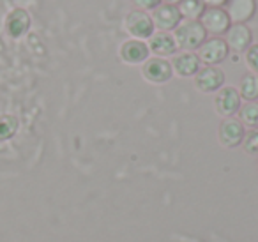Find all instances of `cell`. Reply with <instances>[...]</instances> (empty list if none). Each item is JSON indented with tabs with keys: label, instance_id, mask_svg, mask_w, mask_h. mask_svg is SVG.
Listing matches in <instances>:
<instances>
[{
	"label": "cell",
	"instance_id": "obj_1",
	"mask_svg": "<svg viewBox=\"0 0 258 242\" xmlns=\"http://www.w3.org/2000/svg\"><path fill=\"white\" fill-rule=\"evenodd\" d=\"M205 32L204 25L197 20H187L186 23H180L175 30V43L177 48H182L184 51H193L197 48H200L205 43Z\"/></svg>",
	"mask_w": 258,
	"mask_h": 242
},
{
	"label": "cell",
	"instance_id": "obj_2",
	"mask_svg": "<svg viewBox=\"0 0 258 242\" xmlns=\"http://www.w3.org/2000/svg\"><path fill=\"white\" fill-rule=\"evenodd\" d=\"M125 30L137 39H147L152 37L154 32V22L145 11H131L125 16Z\"/></svg>",
	"mask_w": 258,
	"mask_h": 242
},
{
	"label": "cell",
	"instance_id": "obj_3",
	"mask_svg": "<svg viewBox=\"0 0 258 242\" xmlns=\"http://www.w3.org/2000/svg\"><path fill=\"white\" fill-rule=\"evenodd\" d=\"M223 83H225V73L214 66H207L195 75V85L200 92H218L223 87Z\"/></svg>",
	"mask_w": 258,
	"mask_h": 242
},
{
	"label": "cell",
	"instance_id": "obj_4",
	"mask_svg": "<svg viewBox=\"0 0 258 242\" xmlns=\"http://www.w3.org/2000/svg\"><path fill=\"white\" fill-rule=\"evenodd\" d=\"M142 75L145 80H149L151 83H166L173 75L172 64L163 58H147L144 62V68H142Z\"/></svg>",
	"mask_w": 258,
	"mask_h": 242
},
{
	"label": "cell",
	"instance_id": "obj_5",
	"mask_svg": "<svg viewBox=\"0 0 258 242\" xmlns=\"http://www.w3.org/2000/svg\"><path fill=\"white\" fill-rule=\"evenodd\" d=\"M202 25H204L205 32H211L214 36H221L226 34L230 29V18L226 15V11H223L221 8H209L202 15Z\"/></svg>",
	"mask_w": 258,
	"mask_h": 242
},
{
	"label": "cell",
	"instance_id": "obj_6",
	"mask_svg": "<svg viewBox=\"0 0 258 242\" xmlns=\"http://www.w3.org/2000/svg\"><path fill=\"white\" fill-rule=\"evenodd\" d=\"M226 57H228V44H226V41L219 39V37L205 41L200 46V53H198L200 62H204V64H207V66L219 64V62H223Z\"/></svg>",
	"mask_w": 258,
	"mask_h": 242
},
{
	"label": "cell",
	"instance_id": "obj_7",
	"mask_svg": "<svg viewBox=\"0 0 258 242\" xmlns=\"http://www.w3.org/2000/svg\"><path fill=\"white\" fill-rule=\"evenodd\" d=\"M216 111L223 117L230 118L233 113L240 110V94L233 87H223L216 96Z\"/></svg>",
	"mask_w": 258,
	"mask_h": 242
},
{
	"label": "cell",
	"instance_id": "obj_8",
	"mask_svg": "<svg viewBox=\"0 0 258 242\" xmlns=\"http://www.w3.org/2000/svg\"><path fill=\"white\" fill-rule=\"evenodd\" d=\"M219 142L225 145L226 149H233V147L240 145L244 140V126L237 118H225L219 126Z\"/></svg>",
	"mask_w": 258,
	"mask_h": 242
},
{
	"label": "cell",
	"instance_id": "obj_9",
	"mask_svg": "<svg viewBox=\"0 0 258 242\" xmlns=\"http://www.w3.org/2000/svg\"><path fill=\"white\" fill-rule=\"evenodd\" d=\"M180 9L173 4H163L158 6L154 9V15H152V22L158 27L159 30H173L180 25Z\"/></svg>",
	"mask_w": 258,
	"mask_h": 242
},
{
	"label": "cell",
	"instance_id": "obj_10",
	"mask_svg": "<svg viewBox=\"0 0 258 242\" xmlns=\"http://www.w3.org/2000/svg\"><path fill=\"white\" fill-rule=\"evenodd\" d=\"M251 41H253V36H251V30L247 29L244 23H235L228 29L226 32V44L228 48H232L237 53H242V51H247V48L251 46Z\"/></svg>",
	"mask_w": 258,
	"mask_h": 242
},
{
	"label": "cell",
	"instance_id": "obj_11",
	"mask_svg": "<svg viewBox=\"0 0 258 242\" xmlns=\"http://www.w3.org/2000/svg\"><path fill=\"white\" fill-rule=\"evenodd\" d=\"M149 46L138 39L125 41L120 48V57L127 64H142L149 58Z\"/></svg>",
	"mask_w": 258,
	"mask_h": 242
},
{
	"label": "cell",
	"instance_id": "obj_12",
	"mask_svg": "<svg viewBox=\"0 0 258 242\" xmlns=\"http://www.w3.org/2000/svg\"><path fill=\"white\" fill-rule=\"evenodd\" d=\"M256 11L254 0H228V18L235 23H246L251 20Z\"/></svg>",
	"mask_w": 258,
	"mask_h": 242
},
{
	"label": "cell",
	"instance_id": "obj_13",
	"mask_svg": "<svg viewBox=\"0 0 258 242\" xmlns=\"http://www.w3.org/2000/svg\"><path fill=\"white\" fill-rule=\"evenodd\" d=\"M30 29V16L25 9H15L8 15L6 30L11 37H22Z\"/></svg>",
	"mask_w": 258,
	"mask_h": 242
},
{
	"label": "cell",
	"instance_id": "obj_14",
	"mask_svg": "<svg viewBox=\"0 0 258 242\" xmlns=\"http://www.w3.org/2000/svg\"><path fill=\"white\" fill-rule=\"evenodd\" d=\"M172 69H175V73L182 78H187V76H193L200 71V58L198 55L191 53V51H186V53H180L175 57L172 64Z\"/></svg>",
	"mask_w": 258,
	"mask_h": 242
},
{
	"label": "cell",
	"instance_id": "obj_15",
	"mask_svg": "<svg viewBox=\"0 0 258 242\" xmlns=\"http://www.w3.org/2000/svg\"><path fill=\"white\" fill-rule=\"evenodd\" d=\"M149 50L154 51L159 57H168V55H173L177 50V43L173 39V36L166 32H158L152 34L151 41H149Z\"/></svg>",
	"mask_w": 258,
	"mask_h": 242
},
{
	"label": "cell",
	"instance_id": "obj_16",
	"mask_svg": "<svg viewBox=\"0 0 258 242\" xmlns=\"http://www.w3.org/2000/svg\"><path fill=\"white\" fill-rule=\"evenodd\" d=\"M240 97L246 101H256L258 99V76L256 75H246L240 80Z\"/></svg>",
	"mask_w": 258,
	"mask_h": 242
},
{
	"label": "cell",
	"instance_id": "obj_17",
	"mask_svg": "<svg viewBox=\"0 0 258 242\" xmlns=\"http://www.w3.org/2000/svg\"><path fill=\"white\" fill-rule=\"evenodd\" d=\"M179 9H180V15L186 16L187 20H197L202 18V15H204L205 4L204 0H182Z\"/></svg>",
	"mask_w": 258,
	"mask_h": 242
},
{
	"label": "cell",
	"instance_id": "obj_18",
	"mask_svg": "<svg viewBox=\"0 0 258 242\" xmlns=\"http://www.w3.org/2000/svg\"><path fill=\"white\" fill-rule=\"evenodd\" d=\"M239 113H240V122H242V124L249 126V128H253V129L258 128V103L256 101L246 103L239 110Z\"/></svg>",
	"mask_w": 258,
	"mask_h": 242
},
{
	"label": "cell",
	"instance_id": "obj_19",
	"mask_svg": "<svg viewBox=\"0 0 258 242\" xmlns=\"http://www.w3.org/2000/svg\"><path fill=\"white\" fill-rule=\"evenodd\" d=\"M18 129V120L13 115L0 117V140H9Z\"/></svg>",
	"mask_w": 258,
	"mask_h": 242
},
{
	"label": "cell",
	"instance_id": "obj_20",
	"mask_svg": "<svg viewBox=\"0 0 258 242\" xmlns=\"http://www.w3.org/2000/svg\"><path fill=\"white\" fill-rule=\"evenodd\" d=\"M244 150L251 156H258V128L251 129L247 135H244Z\"/></svg>",
	"mask_w": 258,
	"mask_h": 242
},
{
	"label": "cell",
	"instance_id": "obj_21",
	"mask_svg": "<svg viewBox=\"0 0 258 242\" xmlns=\"http://www.w3.org/2000/svg\"><path fill=\"white\" fill-rule=\"evenodd\" d=\"M246 62L251 68V71H254L258 75V44L254 46H249L246 51Z\"/></svg>",
	"mask_w": 258,
	"mask_h": 242
},
{
	"label": "cell",
	"instance_id": "obj_22",
	"mask_svg": "<svg viewBox=\"0 0 258 242\" xmlns=\"http://www.w3.org/2000/svg\"><path fill=\"white\" fill-rule=\"evenodd\" d=\"M140 9H156L161 6V0H133Z\"/></svg>",
	"mask_w": 258,
	"mask_h": 242
},
{
	"label": "cell",
	"instance_id": "obj_23",
	"mask_svg": "<svg viewBox=\"0 0 258 242\" xmlns=\"http://www.w3.org/2000/svg\"><path fill=\"white\" fill-rule=\"evenodd\" d=\"M226 2H228V0H204V4H207L209 8H221Z\"/></svg>",
	"mask_w": 258,
	"mask_h": 242
},
{
	"label": "cell",
	"instance_id": "obj_24",
	"mask_svg": "<svg viewBox=\"0 0 258 242\" xmlns=\"http://www.w3.org/2000/svg\"><path fill=\"white\" fill-rule=\"evenodd\" d=\"M165 2H166V4H173V6H175L177 2H182V0H165Z\"/></svg>",
	"mask_w": 258,
	"mask_h": 242
}]
</instances>
